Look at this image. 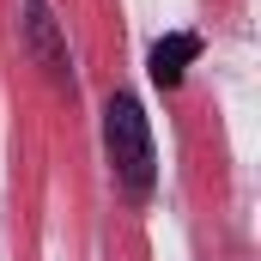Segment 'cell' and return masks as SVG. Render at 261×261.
I'll use <instances>...</instances> for the list:
<instances>
[{
    "label": "cell",
    "instance_id": "2",
    "mask_svg": "<svg viewBox=\"0 0 261 261\" xmlns=\"http://www.w3.org/2000/svg\"><path fill=\"white\" fill-rule=\"evenodd\" d=\"M24 49H31V61L43 67L55 85H73V55H67V37H61L55 12H49L43 0H31V6H24Z\"/></svg>",
    "mask_w": 261,
    "mask_h": 261
},
{
    "label": "cell",
    "instance_id": "3",
    "mask_svg": "<svg viewBox=\"0 0 261 261\" xmlns=\"http://www.w3.org/2000/svg\"><path fill=\"white\" fill-rule=\"evenodd\" d=\"M195 55H200V37H195V31H170V37H158V43H152V55H146L152 85H158V91H176V85H182V73L195 67Z\"/></svg>",
    "mask_w": 261,
    "mask_h": 261
},
{
    "label": "cell",
    "instance_id": "1",
    "mask_svg": "<svg viewBox=\"0 0 261 261\" xmlns=\"http://www.w3.org/2000/svg\"><path fill=\"white\" fill-rule=\"evenodd\" d=\"M103 146H110V170H116V182H122L134 200H146L152 182H158V152H152V128H146L140 97L116 91V97L103 103Z\"/></svg>",
    "mask_w": 261,
    "mask_h": 261
}]
</instances>
